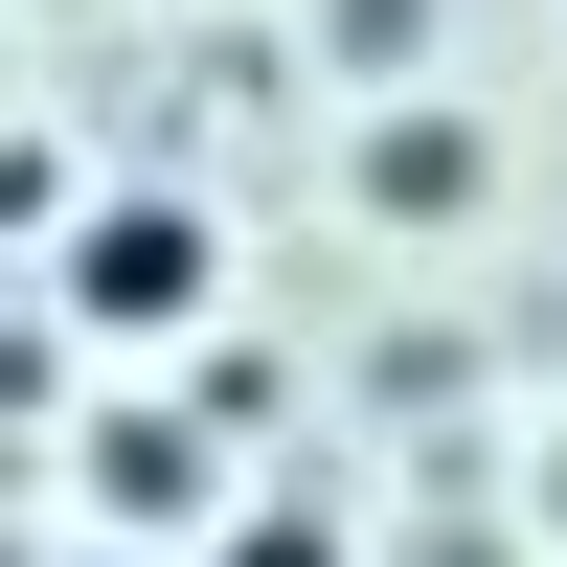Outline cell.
Returning a JSON list of instances; mask_svg holds the SVG:
<instances>
[{
  "instance_id": "1",
  "label": "cell",
  "mask_w": 567,
  "mask_h": 567,
  "mask_svg": "<svg viewBox=\"0 0 567 567\" xmlns=\"http://www.w3.org/2000/svg\"><path fill=\"white\" fill-rule=\"evenodd\" d=\"M205 296H227V227H205V205H159V182L69 227V318H91V341H182Z\"/></svg>"
},
{
  "instance_id": "2",
  "label": "cell",
  "mask_w": 567,
  "mask_h": 567,
  "mask_svg": "<svg viewBox=\"0 0 567 567\" xmlns=\"http://www.w3.org/2000/svg\"><path fill=\"white\" fill-rule=\"evenodd\" d=\"M363 205H386V227H454V205H477V114H386V136H363Z\"/></svg>"
},
{
  "instance_id": "3",
  "label": "cell",
  "mask_w": 567,
  "mask_h": 567,
  "mask_svg": "<svg viewBox=\"0 0 567 567\" xmlns=\"http://www.w3.org/2000/svg\"><path fill=\"white\" fill-rule=\"evenodd\" d=\"M91 499H114V523H182V499H205V432H182V409H114V432H91Z\"/></svg>"
},
{
  "instance_id": "4",
  "label": "cell",
  "mask_w": 567,
  "mask_h": 567,
  "mask_svg": "<svg viewBox=\"0 0 567 567\" xmlns=\"http://www.w3.org/2000/svg\"><path fill=\"white\" fill-rule=\"evenodd\" d=\"M227 567H341V523H318V499H250V523H227Z\"/></svg>"
},
{
  "instance_id": "5",
  "label": "cell",
  "mask_w": 567,
  "mask_h": 567,
  "mask_svg": "<svg viewBox=\"0 0 567 567\" xmlns=\"http://www.w3.org/2000/svg\"><path fill=\"white\" fill-rule=\"evenodd\" d=\"M114 567H159V545H114Z\"/></svg>"
}]
</instances>
